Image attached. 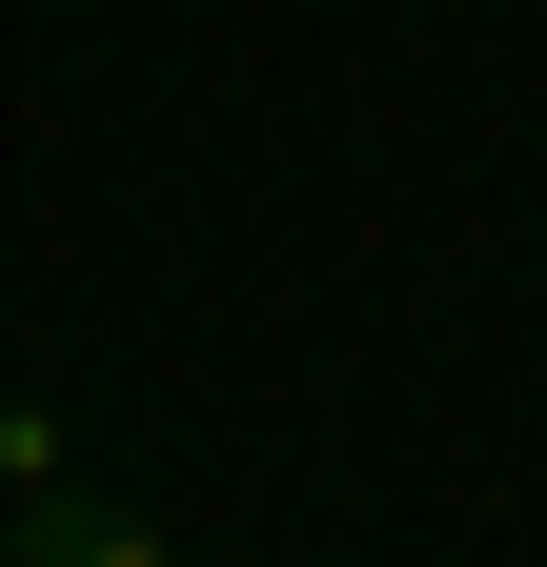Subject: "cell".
Segmentation results:
<instances>
[{
    "mask_svg": "<svg viewBox=\"0 0 547 567\" xmlns=\"http://www.w3.org/2000/svg\"><path fill=\"white\" fill-rule=\"evenodd\" d=\"M0 567H163V527H122V507H82V486H41Z\"/></svg>",
    "mask_w": 547,
    "mask_h": 567,
    "instance_id": "1",
    "label": "cell"
},
{
    "mask_svg": "<svg viewBox=\"0 0 547 567\" xmlns=\"http://www.w3.org/2000/svg\"><path fill=\"white\" fill-rule=\"evenodd\" d=\"M0 466H41V425H21V405H0Z\"/></svg>",
    "mask_w": 547,
    "mask_h": 567,
    "instance_id": "2",
    "label": "cell"
}]
</instances>
